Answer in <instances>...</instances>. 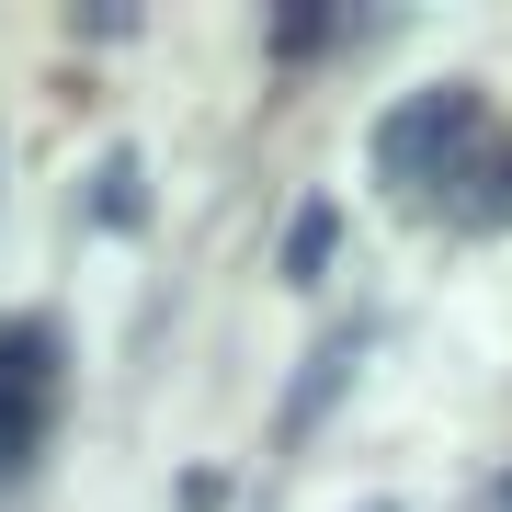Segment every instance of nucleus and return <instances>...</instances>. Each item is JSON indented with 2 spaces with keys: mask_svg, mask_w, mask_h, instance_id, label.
Masks as SVG:
<instances>
[{
  "mask_svg": "<svg viewBox=\"0 0 512 512\" xmlns=\"http://www.w3.org/2000/svg\"><path fill=\"white\" fill-rule=\"evenodd\" d=\"M330 239H342V217H330V205H296V217H285V274H296V285L330 262Z\"/></svg>",
  "mask_w": 512,
  "mask_h": 512,
  "instance_id": "4",
  "label": "nucleus"
},
{
  "mask_svg": "<svg viewBox=\"0 0 512 512\" xmlns=\"http://www.w3.org/2000/svg\"><path fill=\"white\" fill-rule=\"evenodd\" d=\"M501 512H512V478H501Z\"/></svg>",
  "mask_w": 512,
  "mask_h": 512,
  "instance_id": "6",
  "label": "nucleus"
},
{
  "mask_svg": "<svg viewBox=\"0 0 512 512\" xmlns=\"http://www.w3.org/2000/svg\"><path fill=\"white\" fill-rule=\"evenodd\" d=\"M490 137H501V126H490V103H478L467 80H444V92H410V103L376 126V183H399V194L433 205V194L456 183V171H467Z\"/></svg>",
  "mask_w": 512,
  "mask_h": 512,
  "instance_id": "1",
  "label": "nucleus"
},
{
  "mask_svg": "<svg viewBox=\"0 0 512 512\" xmlns=\"http://www.w3.org/2000/svg\"><path fill=\"white\" fill-rule=\"evenodd\" d=\"M137 205H148V194H137V160H103V217L137 228Z\"/></svg>",
  "mask_w": 512,
  "mask_h": 512,
  "instance_id": "5",
  "label": "nucleus"
},
{
  "mask_svg": "<svg viewBox=\"0 0 512 512\" xmlns=\"http://www.w3.org/2000/svg\"><path fill=\"white\" fill-rule=\"evenodd\" d=\"M46 421H57V330L46 319H12V330H0V490L35 467Z\"/></svg>",
  "mask_w": 512,
  "mask_h": 512,
  "instance_id": "2",
  "label": "nucleus"
},
{
  "mask_svg": "<svg viewBox=\"0 0 512 512\" xmlns=\"http://www.w3.org/2000/svg\"><path fill=\"white\" fill-rule=\"evenodd\" d=\"M353 376V330H330V342L308 353V387H296V399H285V433H308V421L330 410V387H342Z\"/></svg>",
  "mask_w": 512,
  "mask_h": 512,
  "instance_id": "3",
  "label": "nucleus"
}]
</instances>
